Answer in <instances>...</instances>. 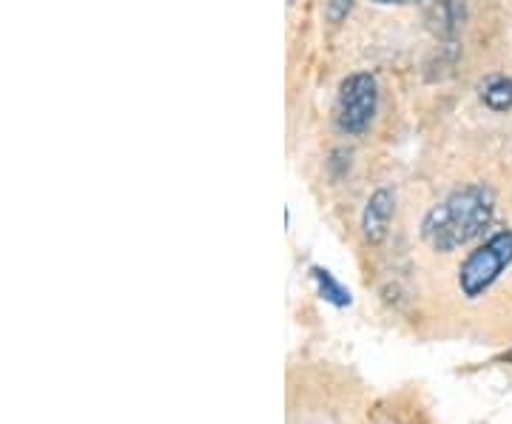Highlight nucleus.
I'll return each mask as SVG.
<instances>
[{
	"instance_id": "1",
	"label": "nucleus",
	"mask_w": 512,
	"mask_h": 424,
	"mask_svg": "<svg viewBox=\"0 0 512 424\" xmlns=\"http://www.w3.org/2000/svg\"><path fill=\"white\" fill-rule=\"evenodd\" d=\"M495 197L484 185H467L436 205L421 225V237L436 251H456L490 225Z\"/></svg>"
},
{
	"instance_id": "2",
	"label": "nucleus",
	"mask_w": 512,
	"mask_h": 424,
	"mask_svg": "<svg viewBox=\"0 0 512 424\" xmlns=\"http://www.w3.org/2000/svg\"><path fill=\"white\" fill-rule=\"evenodd\" d=\"M512 262V231H498L495 237L484 242L478 251L464 259L458 271V285L467 299L481 296L495 279L501 277Z\"/></svg>"
},
{
	"instance_id": "3",
	"label": "nucleus",
	"mask_w": 512,
	"mask_h": 424,
	"mask_svg": "<svg viewBox=\"0 0 512 424\" xmlns=\"http://www.w3.org/2000/svg\"><path fill=\"white\" fill-rule=\"evenodd\" d=\"M376 114V80L370 74H353L339 89L336 123L348 134H362Z\"/></svg>"
},
{
	"instance_id": "4",
	"label": "nucleus",
	"mask_w": 512,
	"mask_h": 424,
	"mask_svg": "<svg viewBox=\"0 0 512 424\" xmlns=\"http://www.w3.org/2000/svg\"><path fill=\"white\" fill-rule=\"evenodd\" d=\"M393 205H396V197L387 188H379L370 197V203L365 208V220H362L367 242L379 245L387 237V228H390V220H393Z\"/></svg>"
},
{
	"instance_id": "5",
	"label": "nucleus",
	"mask_w": 512,
	"mask_h": 424,
	"mask_svg": "<svg viewBox=\"0 0 512 424\" xmlns=\"http://www.w3.org/2000/svg\"><path fill=\"white\" fill-rule=\"evenodd\" d=\"M424 18L436 35H453L461 26L464 6L461 0H424Z\"/></svg>"
},
{
	"instance_id": "6",
	"label": "nucleus",
	"mask_w": 512,
	"mask_h": 424,
	"mask_svg": "<svg viewBox=\"0 0 512 424\" xmlns=\"http://www.w3.org/2000/svg\"><path fill=\"white\" fill-rule=\"evenodd\" d=\"M481 100L487 103V109L507 111L512 109V80L504 74H493L481 83Z\"/></svg>"
},
{
	"instance_id": "7",
	"label": "nucleus",
	"mask_w": 512,
	"mask_h": 424,
	"mask_svg": "<svg viewBox=\"0 0 512 424\" xmlns=\"http://www.w3.org/2000/svg\"><path fill=\"white\" fill-rule=\"evenodd\" d=\"M313 279L319 282V291H322V296L328 299V302H333V305H339V308H345V305H350V291H345L336 279L330 277L325 268H313L311 271Z\"/></svg>"
},
{
	"instance_id": "8",
	"label": "nucleus",
	"mask_w": 512,
	"mask_h": 424,
	"mask_svg": "<svg viewBox=\"0 0 512 424\" xmlns=\"http://www.w3.org/2000/svg\"><path fill=\"white\" fill-rule=\"evenodd\" d=\"M350 6H353V0H328V18L339 23L350 12Z\"/></svg>"
},
{
	"instance_id": "9",
	"label": "nucleus",
	"mask_w": 512,
	"mask_h": 424,
	"mask_svg": "<svg viewBox=\"0 0 512 424\" xmlns=\"http://www.w3.org/2000/svg\"><path fill=\"white\" fill-rule=\"evenodd\" d=\"M373 3H416V0H373Z\"/></svg>"
}]
</instances>
